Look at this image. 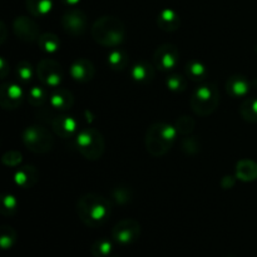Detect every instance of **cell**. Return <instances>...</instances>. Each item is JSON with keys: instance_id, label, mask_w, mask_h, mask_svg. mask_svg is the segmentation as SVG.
Segmentation results:
<instances>
[{"instance_id": "obj_1", "label": "cell", "mask_w": 257, "mask_h": 257, "mask_svg": "<svg viewBox=\"0 0 257 257\" xmlns=\"http://www.w3.org/2000/svg\"><path fill=\"white\" fill-rule=\"evenodd\" d=\"M77 213L85 226L98 228L105 225L112 215V205L108 198L98 193H87L77 202Z\"/></svg>"}, {"instance_id": "obj_2", "label": "cell", "mask_w": 257, "mask_h": 257, "mask_svg": "<svg viewBox=\"0 0 257 257\" xmlns=\"http://www.w3.org/2000/svg\"><path fill=\"white\" fill-rule=\"evenodd\" d=\"M92 37L102 47L118 48L124 42L125 25L119 18L104 15L92 25Z\"/></svg>"}, {"instance_id": "obj_3", "label": "cell", "mask_w": 257, "mask_h": 257, "mask_svg": "<svg viewBox=\"0 0 257 257\" xmlns=\"http://www.w3.org/2000/svg\"><path fill=\"white\" fill-rule=\"evenodd\" d=\"M177 133L175 125L163 122L153 123L146 132L145 145L148 153L153 157H161L166 155L172 147Z\"/></svg>"}, {"instance_id": "obj_4", "label": "cell", "mask_w": 257, "mask_h": 257, "mask_svg": "<svg viewBox=\"0 0 257 257\" xmlns=\"http://www.w3.org/2000/svg\"><path fill=\"white\" fill-rule=\"evenodd\" d=\"M191 108L200 117H208L220 104V92L215 83L200 85L191 95Z\"/></svg>"}, {"instance_id": "obj_5", "label": "cell", "mask_w": 257, "mask_h": 257, "mask_svg": "<svg viewBox=\"0 0 257 257\" xmlns=\"http://www.w3.org/2000/svg\"><path fill=\"white\" fill-rule=\"evenodd\" d=\"M75 147L83 157L90 161H97L104 153V137L95 128H85L79 131L75 136Z\"/></svg>"}, {"instance_id": "obj_6", "label": "cell", "mask_w": 257, "mask_h": 257, "mask_svg": "<svg viewBox=\"0 0 257 257\" xmlns=\"http://www.w3.org/2000/svg\"><path fill=\"white\" fill-rule=\"evenodd\" d=\"M23 142L25 147L34 153L49 152L54 145V138L52 133L40 125H32L25 128L23 132Z\"/></svg>"}, {"instance_id": "obj_7", "label": "cell", "mask_w": 257, "mask_h": 257, "mask_svg": "<svg viewBox=\"0 0 257 257\" xmlns=\"http://www.w3.org/2000/svg\"><path fill=\"white\" fill-rule=\"evenodd\" d=\"M141 236V225L133 218H125L115 223L112 230V240L122 246L133 245Z\"/></svg>"}, {"instance_id": "obj_8", "label": "cell", "mask_w": 257, "mask_h": 257, "mask_svg": "<svg viewBox=\"0 0 257 257\" xmlns=\"http://www.w3.org/2000/svg\"><path fill=\"white\" fill-rule=\"evenodd\" d=\"M37 75L45 87L55 89L63 80L62 65L53 59H42L37 65Z\"/></svg>"}, {"instance_id": "obj_9", "label": "cell", "mask_w": 257, "mask_h": 257, "mask_svg": "<svg viewBox=\"0 0 257 257\" xmlns=\"http://www.w3.org/2000/svg\"><path fill=\"white\" fill-rule=\"evenodd\" d=\"M178 62H180V50L171 43L160 45L153 54V65L163 72L176 68Z\"/></svg>"}, {"instance_id": "obj_10", "label": "cell", "mask_w": 257, "mask_h": 257, "mask_svg": "<svg viewBox=\"0 0 257 257\" xmlns=\"http://www.w3.org/2000/svg\"><path fill=\"white\" fill-rule=\"evenodd\" d=\"M62 27L69 35L79 37L84 34L88 27V19L84 12L77 8L69 9L62 17Z\"/></svg>"}, {"instance_id": "obj_11", "label": "cell", "mask_w": 257, "mask_h": 257, "mask_svg": "<svg viewBox=\"0 0 257 257\" xmlns=\"http://www.w3.org/2000/svg\"><path fill=\"white\" fill-rule=\"evenodd\" d=\"M23 102V90L17 83H4L0 88V105L7 110L17 109Z\"/></svg>"}, {"instance_id": "obj_12", "label": "cell", "mask_w": 257, "mask_h": 257, "mask_svg": "<svg viewBox=\"0 0 257 257\" xmlns=\"http://www.w3.org/2000/svg\"><path fill=\"white\" fill-rule=\"evenodd\" d=\"M13 30L14 34L24 42H34L40 37L38 24L28 17H18L13 24Z\"/></svg>"}, {"instance_id": "obj_13", "label": "cell", "mask_w": 257, "mask_h": 257, "mask_svg": "<svg viewBox=\"0 0 257 257\" xmlns=\"http://www.w3.org/2000/svg\"><path fill=\"white\" fill-rule=\"evenodd\" d=\"M69 73L75 82L87 83L94 78L95 68L94 64L87 58H79L74 60L69 68Z\"/></svg>"}, {"instance_id": "obj_14", "label": "cell", "mask_w": 257, "mask_h": 257, "mask_svg": "<svg viewBox=\"0 0 257 257\" xmlns=\"http://www.w3.org/2000/svg\"><path fill=\"white\" fill-rule=\"evenodd\" d=\"M52 128L58 137L75 138L78 135V123L77 120L69 115H58L52 120Z\"/></svg>"}, {"instance_id": "obj_15", "label": "cell", "mask_w": 257, "mask_h": 257, "mask_svg": "<svg viewBox=\"0 0 257 257\" xmlns=\"http://www.w3.org/2000/svg\"><path fill=\"white\" fill-rule=\"evenodd\" d=\"M251 88V83L245 75H232L226 82V93L233 99L245 98L248 94Z\"/></svg>"}, {"instance_id": "obj_16", "label": "cell", "mask_w": 257, "mask_h": 257, "mask_svg": "<svg viewBox=\"0 0 257 257\" xmlns=\"http://www.w3.org/2000/svg\"><path fill=\"white\" fill-rule=\"evenodd\" d=\"M50 105L55 109L68 110L74 105V95L65 88H55L49 97Z\"/></svg>"}, {"instance_id": "obj_17", "label": "cell", "mask_w": 257, "mask_h": 257, "mask_svg": "<svg viewBox=\"0 0 257 257\" xmlns=\"http://www.w3.org/2000/svg\"><path fill=\"white\" fill-rule=\"evenodd\" d=\"M38 176L39 175H38L37 168L33 166H24V167L18 168L14 175V181L19 187L28 190L37 183Z\"/></svg>"}, {"instance_id": "obj_18", "label": "cell", "mask_w": 257, "mask_h": 257, "mask_svg": "<svg viewBox=\"0 0 257 257\" xmlns=\"http://www.w3.org/2000/svg\"><path fill=\"white\" fill-rule=\"evenodd\" d=\"M157 25L163 32H176L181 25V18L175 10L172 9H163L158 14Z\"/></svg>"}, {"instance_id": "obj_19", "label": "cell", "mask_w": 257, "mask_h": 257, "mask_svg": "<svg viewBox=\"0 0 257 257\" xmlns=\"http://www.w3.org/2000/svg\"><path fill=\"white\" fill-rule=\"evenodd\" d=\"M131 78L138 83H148L155 78V68L147 62H137L130 70Z\"/></svg>"}, {"instance_id": "obj_20", "label": "cell", "mask_w": 257, "mask_h": 257, "mask_svg": "<svg viewBox=\"0 0 257 257\" xmlns=\"http://www.w3.org/2000/svg\"><path fill=\"white\" fill-rule=\"evenodd\" d=\"M236 178L243 182L257 180V163L251 160H241L236 165Z\"/></svg>"}, {"instance_id": "obj_21", "label": "cell", "mask_w": 257, "mask_h": 257, "mask_svg": "<svg viewBox=\"0 0 257 257\" xmlns=\"http://www.w3.org/2000/svg\"><path fill=\"white\" fill-rule=\"evenodd\" d=\"M186 75L190 78L193 82H202L207 78L208 70L203 63L198 62V60H190L186 64Z\"/></svg>"}, {"instance_id": "obj_22", "label": "cell", "mask_w": 257, "mask_h": 257, "mask_svg": "<svg viewBox=\"0 0 257 257\" xmlns=\"http://www.w3.org/2000/svg\"><path fill=\"white\" fill-rule=\"evenodd\" d=\"M53 8V0H27V9L33 17H45Z\"/></svg>"}, {"instance_id": "obj_23", "label": "cell", "mask_w": 257, "mask_h": 257, "mask_svg": "<svg viewBox=\"0 0 257 257\" xmlns=\"http://www.w3.org/2000/svg\"><path fill=\"white\" fill-rule=\"evenodd\" d=\"M37 42L40 49L45 53H49V54L58 52V49L60 48V39L58 38V35L53 34V33L40 34Z\"/></svg>"}, {"instance_id": "obj_24", "label": "cell", "mask_w": 257, "mask_h": 257, "mask_svg": "<svg viewBox=\"0 0 257 257\" xmlns=\"http://www.w3.org/2000/svg\"><path fill=\"white\" fill-rule=\"evenodd\" d=\"M108 64L113 70H123L128 65V55L120 48H114L108 54Z\"/></svg>"}, {"instance_id": "obj_25", "label": "cell", "mask_w": 257, "mask_h": 257, "mask_svg": "<svg viewBox=\"0 0 257 257\" xmlns=\"http://www.w3.org/2000/svg\"><path fill=\"white\" fill-rule=\"evenodd\" d=\"M240 114L246 122L257 123V98H246L241 104Z\"/></svg>"}, {"instance_id": "obj_26", "label": "cell", "mask_w": 257, "mask_h": 257, "mask_svg": "<svg viewBox=\"0 0 257 257\" xmlns=\"http://www.w3.org/2000/svg\"><path fill=\"white\" fill-rule=\"evenodd\" d=\"M113 250V242L108 238H99L90 247V252L94 257H108Z\"/></svg>"}, {"instance_id": "obj_27", "label": "cell", "mask_w": 257, "mask_h": 257, "mask_svg": "<svg viewBox=\"0 0 257 257\" xmlns=\"http://www.w3.org/2000/svg\"><path fill=\"white\" fill-rule=\"evenodd\" d=\"M47 90H45V88L39 87V85H34L28 92V102L33 107H40V105H43L45 103V100H47Z\"/></svg>"}, {"instance_id": "obj_28", "label": "cell", "mask_w": 257, "mask_h": 257, "mask_svg": "<svg viewBox=\"0 0 257 257\" xmlns=\"http://www.w3.org/2000/svg\"><path fill=\"white\" fill-rule=\"evenodd\" d=\"M15 241H17V232L12 226H2V231H0V246L3 250H9L14 246Z\"/></svg>"}, {"instance_id": "obj_29", "label": "cell", "mask_w": 257, "mask_h": 257, "mask_svg": "<svg viewBox=\"0 0 257 257\" xmlns=\"http://www.w3.org/2000/svg\"><path fill=\"white\" fill-rule=\"evenodd\" d=\"M166 87L172 92H183L187 88V79L181 74H172L166 79Z\"/></svg>"}, {"instance_id": "obj_30", "label": "cell", "mask_w": 257, "mask_h": 257, "mask_svg": "<svg viewBox=\"0 0 257 257\" xmlns=\"http://www.w3.org/2000/svg\"><path fill=\"white\" fill-rule=\"evenodd\" d=\"M15 72H17V77L19 78V80H22V82L28 83L32 80L33 67L29 62H27V60H22V62L18 63L17 68H15Z\"/></svg>"}, {"instance_id": "obj_31", "label": "cell", "mask_w": 257, "mask_h": 257, "mask_svg": "<svg viewBox=\"0 0 257 257\" xmlns=\"http://www.w3.org/2000/svg\"><path fill=\"white\" fill-rule=\"evenodd\" d=\"M18 210V201L13 195H5L2 198V213L4 216H13Z\"/></svg>"}, {"instance_id": "obj_32", "label": "cell", "mask_w": 257, "mask_h": 257, "mask_svg": "<svg viewBox=\"0 0 257 257\" xmlns=\"http://www.w3.org/2000/svg\"><path fill=\"white\" fill-rule=\"evenodd\" d=\"M112 196L113 200H114L118 205H125V203L131 202V200H132V191H131L130 187L119 186V187L113 190Z\"/></svg>"}, {"instance_id": "obj_33", "label": "cell", "mask_w": 257, "mask_h": 257, "mask_svg": "<svg viewBox=\"0 0 257 257\" xmlns=\"http://www.w3.org/2000/svg\"><path fill=\"white\" fill-rule=\"evenodd\" d=\"M176 130H177L178 133H182V135H188V133L192 132V130L195 128V120L192 118L187 117H181L178 118L177 122L175 124Z\"/></svg>"}, {"instance_id": "obj_34", "label": "cell", "mask_w": 257, "mask_h": 257, "mask_svg": "<svg viewBox=\"0 0 257 257\" xmlns=\"http://www.w3.org/2000/svg\"><path fill=\"white\" fill-rule=\"evenodd\" d=\"M2 161L4 165L9 166V167H15L22 162V153L18 151H9L3 156Z\"/></svg>"}, {"instance_id": "obj_35", "label": "cell", "mask_w": 257, "mask_h": 257, "mask_svg": "<svg viewBox=\"0 0 257 257\" xmlns=\"http://www.w3.org/2000/svg\"><path fill=\"white\" fill-rule=\"evenodd\" d=\"M182 150L187 155H195L200 151V143L195 137H187L182 141Z\"/></svg>"}, {"instance_id": "obj_36", "label": "cell", "mask_w": 257, "mask_h": 257, "mask_svg": "<svg viewBox=\"0 0 257 257\" xmlns=\"http://www.w3.org/2000/svg\"><path fill=\"white\" fill-rule=\"evenodd\" d=\"M235 181L236 178L232 177V176H225V177L221 180V186H222L225 190H230L235 186Z\"/></svg>"}, {"instance_id": "obj_37", "label": "cell", "mask_w": 257, "mask_h": 257, "mask_svg": "<svg viewBox=\"0 0 257 257\" xmlns=\"http://www.w3.org/2000/svg\"><path fill=\"white\" fill-rule=\"evenodd\" d=\"M62 2L64 3L65 5H68V7H75L80 0H62Z\"/></svg>"}, {"instance_id": "obj_38", "label": "cell", "mask_w": 257, "mask_h": 257, "mask_svg": "<svg viewBox=\"0 0 257 257\" xmlns=\"http://www.w3.org/2000/svg\"><path fill=\"white\" fill-rule=\"evenodd\" d=\"M5 69H7V68H5V59L3 58V59H2V77L3 78H5V75H7V72H5Z\"/></svg>"}, {"instance_id": "obj_39", "label": "cell", "mask_w": 257, "mask_h": 257, "mask_svg": "<svg viewBox=\"0 0 257 257\" xmlns=\"http://www.w3.org/2000/svg\"><path fill=\"white\" fill-rule=\"evenodd\" d=\"M112 257H118V256H112Z\"/></svg>"}, {"instance_id": "obj_40", "label": "cell", "mask_w": 257, "mask_h": 257, "mask_svg": "<svg viewBox=\"0 0 257 257\" xmlns=\"http://www.w3.org/2000/svg\"><path fill=\"white\" fill-rule=\"evenodd\" d=\"M227 257H233V256H227Z\"/></svg>"}]
</instances>
